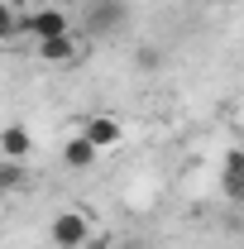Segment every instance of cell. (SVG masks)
Returning <instances> with one entry per match:
<instances>
[{
    "label": "cell",
    "instance_id": "obj_6",
    "mask_svg": "<svg viewBox=\"0 0 244 249\" xmlns=\"http://www.w3.org/2000/svg\"><path fill=\"white\" fill-rule=\"evenodd\" d=\"M34 154V134L24 124H5L0 129V158H15V163H24Z\"/></svg>",
    "mask_w": 244,
    "mask_h": 249
},
{
    "label": "cell",
    "instance_id": "obj_1",
    "mask_svg": "<svg viewBox=\"0 0 244 249\" xmlns=\"http://www.w3.org/2000/svg\"><path fill=\"white\" fill-rule=\"evenodd\" d=\"M19 34L34 38V43H43V38L72 34V19H67V10H58V5H43V10H34V15H19Z\"/></svg>",
    "mask_w": 244,
    "mask_h": 249
},
{
    "label": "cell",
    "instance_id": "obj_2",
    "mask_svg": "<svg viewBox=\"0 0 244 249\" xmlns=\"http://www.w3.org/2000/svg\"><path fill=\"white\" fill-rule=\"evenodd\" d=\"M91 230L96 225H91L87 211H58L53 225H48V240H53L58 249H82L87 240H91Z\"/></svg>",
    "mask_w": 244,
    "mask_h": 249
},
{
    "label": "cell",
    "instance_id": "obj_4",
    "mask_svg": "<svg viewBox=\"0 0 244 249\" xmlns=\"http://www.w3.org/2000/svg\"><path fill=\"white\" fill-rule=\"evenodd\" d=\"M82 134L105 154V149H115V144L124 139V124L115 120V115H91V120H82Z\"/></svg>",
    "mask_w": 244,
    "mask_h": 249
},
{
    "label": "cell",
    "instance_id": "obj_14",
    "mask_svg": "<svg viewBox=\"0 0 244 249\" xmlns=\"http://www.w3.org/2000/svg\"><path fill=\"white\" fill-rule=\"evenodd\" d=\"M115 249H134V245H115Z\"/></svg>",
    "mask_w": 244,
    "mask_h": 249
},
{
    "label": "cell",
    "instance_id": "obj_5",
    "mask_svg": "<svg viewBox=\"0 0 244 249\" xmlns=\"http://www.w3.org/2000/svg\"><path fill=\"white\" fill-rule=\"evenodd\" d=\"M62 163H67L72 173H87V168H96V163H101V149H96L91 139H87V134L77 129V134H72V139L62 144Z\"/></svg>",
    "mask_w": 244,
    "mask_h": 249
},
{
    "label": "cell",
    "instance_id": "obj_8",
    "mask_svg": "<svg viewBox=\"0 0 244 249\" xmlns=\"http://www.w3.org/2000/svg\"><path fill=\"white\" fill-rule=\"evenodd\" d=\"M24 182H29V173H24V163H15V158H0V196H10V192H19Z\"/></svg>",
    "mask_w": 244,
    "mask_h": 249
},
{
    "label": "cell",
    "instance_id": "obj_13",
    "mask_svg": "<svg viewBox=\"0 0 244 249\" xmlns=\"http://www.w3.org/2000/svg\"><path fill=\"white\" fill-rule=\"evenodd\" d=\"M82 249H115V240H110L105 230H91V240H87Z\"/></svg>",
    "mask_w": 244,
    "mask_h": 249
},
{
    "label": "cell",
    "instance_id": "obj_9",
    "mask_svg": "<svg viewBox=\"0 0 244 249\" xmlns=\"http://www.w3.org/2000/svg\"><path fill=\"white\" fill-rule=\"evenodd\" d=\"M19 34V10L10 0H0V38H15Z\"/></svg>",
    "mask_w": 244,
    "mask_h": 249
},
{
    "label": "cell",
    "instance_id": "obj_12",
    "mask_svg": "<svg viewBox=\"0 0 244 249\" xmlns=\"http://www.w3.org/2000/svg\"><path fill=\"white\" fill-rule=\"evenodd\" d=\"M220 173H244V149H230L225 163H220Z\"/></svg>",
    "mask_w": 244,
    "mask_h": 249
},
{
    "label": "cell",
    "instance_id": "obj_7",
    "mask_svg": "<svg viewBox=\"0 0 244 249\" xmlns=\"http://www.w3.org/2000/svg\"><path fill=\"white\" fill-rule=\"evenodd\" d=\"M34 53H38L43 62H72V58H77V43H72V34H58V38L34 43Z\"/></svg>",
    "mask_w": 244,
    "mask_h": 249
},
{
    "label": "cell",
    "instance_id": "obj_10",
    "mask_svg": "<svg viewBox=\"0 0 244 249\" xmlns=\"http://www.w3.org/2000/svg\"><path fill=\"white\" fill-rule=\"evenodd\" d=\"M220 187H225L230 201H240V206H244V173H220Z\"/></svg>",
    "mask_w": 244,
    "mask_h": 249
},
{
    "label": "cell",
    "instance_id": "obj_11",
    "mask_svg": "<svg viewBox=\"0 0 244 249\" xmlns=\"http://www.w3.org/2000/svg\"><path fill=\"white\" fill-rule=\"evenodd\" d=\"M134 67H144V72H158V67H163L158 48H139V53H134Z\"/></svg>",
    "mask_w": 244,
    "mask_h": 249
},
{
    "label": "cell",
    "instance_id": "obj_3",
    "mask_svg": "<svg viewBox=\"0 0 244 249\" xmlns=\"http://www.w3.org/2000/svg\"><path fill=\"white\" fill-rule=\"evenodd\" d=\"M124 19H129L124 0H91V10H87L91 34H115V29H124Z\"/></svg>",
    "mask_w": 244,
    "mask_h": 249
}]
</instances>
